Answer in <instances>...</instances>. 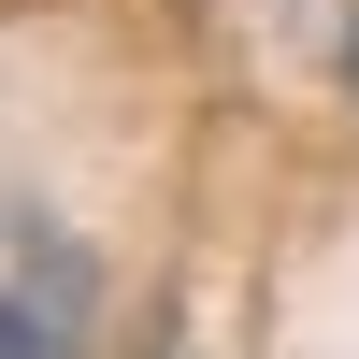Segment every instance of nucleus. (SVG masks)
<instances>
[{"instance_id": "nucleus-1", "label": "nucleus", "mask_w": 359, "mask_h": 359, "mask_svg": "<svg viewBox=\"0 0 359 359\" xmlns=\"http://www.w3.org/2000/svg\"><path fill=\"white\" fill-rule=\"evenodd\" d=\"M0 359H101V245L57 201H0Z\"/></svg>"}, {"instance_id": "nucleus-2", "label": "nucleus", "mask_w": 359, "mask_h": 359, "mask_svg": "<svg viewBox=\"0 0 359 359\" xmlns=\"http://www.w3.org/2000/svg\"><path fill=\"white\" fill-rule=\"evenodd\" d=\"M316 57H331V86L359 101V0H316Z\"/></svg>"}]
</instances>
